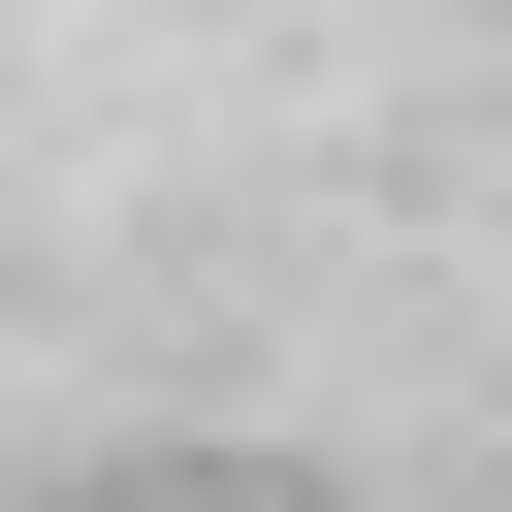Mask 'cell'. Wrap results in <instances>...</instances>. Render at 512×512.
<instances>
[{
	"label": "cell",
	"mask_w": 512,
	"mask_h": 512,
	"mask_svg": "<svg viewBox=\"0 0 512 512\" xmlns=\"http://www.w3.org/2000/svg\"><path fill=\"white\" fill-rule=\"evenodd\" d=\"M96 512H288V480H224V448H160V480H96Z\"/></svg>",
	"instance_id": "obj_1"
}]
</instances>
